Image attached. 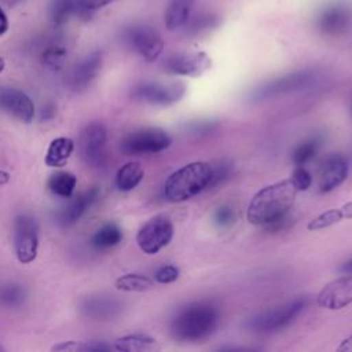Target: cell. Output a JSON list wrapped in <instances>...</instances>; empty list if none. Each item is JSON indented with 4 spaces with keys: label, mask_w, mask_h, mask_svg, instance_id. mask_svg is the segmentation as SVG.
Masks as SVG:
<instances>
[{
    "label": "cell",
    "mask_w": 352,
    "mask_h": 352,
    "mask_svg": "<svg viewBox=\"0 0 352 352\" xmlns=\"http://www.w3.org/2000/svg\"><path fill=\"white\" fill-rule=\"evenodd\" d=\"M297 192L290 179L263 187L253 195L248 206V221L254 226H264L280 217L293 206Z\"/></svg>",
    "instance_id": "obj_1"
},
{
    "label": "cell",
    "mask_w": 352,
    "mask_h": 352,
    "mask_svg": "<svg viewBox=\"0 0 352 352\" xmlns=\"http://www.w3.org/2000/svg\"><path fill=\"white\" fill-rule=\"evenodd\" d=\"M219 323V311L209 302H192L172 319L170 331L179 341H199L210 336Z\"/></svg>",
    "instance_id": "obj_2"
},
{
    "label": "cell",
    "mask_w": 352,
    "mask_h": 352,
    "mask_svg": "<svg viewBox=\"0 0 352 352\" xmlns=\"http://www.w3.org/2000/svg\"><path fill=\"white\" fill-rule=\"evenodd\" d=\"M212 177V166L208 162H190L175 170L165 182L164 194L170 202L190 199L208 188Z\"/></svg>",
    "instance_id": "obj_3"
},
{
    "label": "cell",
    "mask_w": 352,
    "mask_h": 352,
    "mask_svg": "<svg viewBox=\"0 0 352 352\" xmlns=\"http://www.w3.org/2000/svg\"><path fill=\"white\" fill-rule=\"evenodd\" d=\"M308 305L307 298H296L275 309L261 312L246 322V326L254 331H276L290 324Z\"/></svg>",
    "instance_id": "obj_4"
},
{
    "label": "cell",
    "mask_w": 352,
    "mask_h": 352,
    "mask_svg": "<svg viewBox=\"0 0 352 352\" xmlns=\"http://www.w3.org/2000/svg\"><path fill=\"white\" fill-rule=\"evenodd\" d=\"M172 144L170 136L160 128H143L133 131L121 140V151L128 155L155 154Z\"/></svg>",
    "instance_id": "obj_5"
},
{
    "label": "cell",
    "mask_w": 352,
    "mask_h": 352,
    "mask_svg": "<svg viewBox=\"0 0 352 352\" xmlns=\"http://www.w3.org/2000/svg\"><path fill=\"white\" fill-rule=\"evenodd\" d=\"M173 238V223L166 214H155L138 231L136 242L146 254H155Z\"/></svg>",
    "instance_id": "obj_6"
},
{
    "label": "cell",
    "mask_w": 352,
    "mask_h": 352,
    "mask_svg": "<svg viewBox=\"0 0 352 352\" xmlns=\"http://www.w3.org/2000/svg\"><path fill=\"white\" fill-rule=\"evenodd\" d=\"M14 250L19 263L34 261L38 250V228L34 217L19 214L14 223Z\"/></svg>",
    "instance_id": "obj_7"
},
{
    "label": "cell",
    "mask_w": 352,
    "mask_h": 352,
    "mask_svg": "<svg viewBox=\"0 0 352 352\" xmlns=\"http://www.w3.org/2000/svg\"><path fill=\"white\" fill-rule=\"evenodd\" d=\"M124 37L126 43L147 62H154L164 50V41L161 36L150 26L133 25L129 26Z\"/></svg>",
    "instance_id": "obj_8"
},
{
    "label": "cell",
    "mask_w": 352,
    "mask_h": 352,
    "mask_svg": "<svg viewBox=\"0 0 352 352\" xmlns=\"http://www.w3.org/2000/svg\"><path fill=\"white\" fill-rule=\"evenodd\" d=\"M186 94V84L172 82V84H160V82H144L135 88L133 96L138 100L158 104L169 106L179 102Z\"/></svg>",
    "instance_id": "obj_9"
},
{
    "label": "cell",
    "mask_w": 352,
    "mask_h": 352,
    "mask_svg": "<svg viewBox=\"0 0 352 352\" xmlns=\"http://www.w3.org/2000/svg\"><path fill=\"white\" fill-rule=\"evenodd\" d=\"M210 58L205 52H183L168 56L162 69L173 76L198 77L210 67Z\"/></svg>",
    "instance_id": "obj_10"
},
{
    "label": "cell",
    "mask_w": 352,
    "mask_h": 352,
    "mask_svg": "<svg viewBox=\"0 0 352 352\" xmlns=\"http://www.w3.org/2000/svg\"><path fill=\"white\" fill-rule=\"evenodd\" d=\"M314 80V74L311 72H296L283 77H279L276 80H272L260 88H257L252 98L256 100H264V99H271L279 95H285L293 91H298L307 85L311 84Z\"/></svg>",
    "instance_id": "obj_11"
},
{
    "label": "cell",
    "mask_w": 352,
    "mask_h": 352,
    "mask_svg": "<svg viewBox=\"0 0 352 352\" xmlns=\"http://www.w3.org/2000/svg\"><path fill=\"white\" fill-rule=\"evenodd\" d=\"M316 301L327 309H341L352 304V274H345L326 283L318 293Z\"/></svg>",
    "instance_id": "obj_12"
},
{
    "label": "cell",
    "mask_w": 352,
    "mask_h": 352,
    "mask_svg": "<svg viewBox=\"0 0 352 352\" xmlns=\"http://www.w3.org/2000/svg\"><path fill=\"white\" fill-rule=\"evenodd\" d=\"M348 176V164L341 154H329L318 169L320 192H329L342 184Z\"/></svg>",
    "instance_id": "obj_13"
},
{
    "label": "cell",
    "mask_w": 352,
    "mask_h": 352,
    "mask_svg": "<svg viewBox=\"0 0 352 352\" xmlns=\"http://www.w3.org/2000/svg\"><path fill=\"white\" fill-rule=\"evenodd\" d=\"M0 107L25 124L32 122L36 113L30 96L16 88L0 89Z\"/></svg>",
    "instance_id": "obj_14"
},
{
    "label": "cell",
    "mask_w": 352,
    "mask_h": 352,
    "mask_svg": "<svg viewBox=\"0 0 352 352\" xmlns=\"http://www.w3.org/2000/svg\"><path fill=\"white\" fill-rule=\"evenodd\" d=\"M107 142V131L100 122H92L85 126L80 138V146L84 157L89 162L100 161Z\"/></svg>",
    "instance_id": "obj_15"
},
{
    "label": "cell",
    "mask_w": 352,
    "mask_h": 352,
    "mask_svg": "<svg viewBox=\"0 0 352 352\" xmlns=\"http://www.w3.org/2000/svg\"><path fill=\"white\" fill-rule=\"evenodd\" d=\"M121 309V302L111 296H91L81 304L82 314L95 320H111Z\"/></svg>",
    "instance_id": "obj_16"
},
{
    "label": "cell",
    "mask_w": 352,
    "mask_h": 352,
    "mask_svg": "<svg viewBox=\"0 0 352 352\" xmlns=\"http://www.w3.org/2000/svg\"><path fill=\"white\" fill-rule=\"evenodd\" d=\"M99 195H100V190L98 187H92L88 191L74 197L60 212V216H59L60 223L65 227H70L76 224L80 220V217L85 213V210L89 209L96 202Z\"/></svg>",
    "instance_id": "obj_17"
},
{
    "label": "cell",
    "mask_w": 352,
    "mask_h": 352,
    "mask_svg": "<svg viewBox=\"0 0 352 352\" xmlns=\"http://www.w3.org/2000/svg\"><path fill=\"white\" fill-rule=\"evenodd\" d=\"M102 62L103 59L100 52H94L88 55L85 59H82L73 70L72 87L76 91L85 89L91 84V81L98 76L102 67Z\"/></svg>",
    "instance_id": "obj_18"
},
{
    "label": "cell",
    "mask_w": 352,
    "mask_h": 352,
    "mask_svg": "<svg viewBox=\"0 0 352 352\" xmlns=\"http://www.w3.org/2000/svg\"><path fill=\"white\" fill-rule=\"evenodd\" d=\"M195 0H169L165 10V26L168 30H179L184 28L191 18Z\"/></svg>",
    "instance_id": "obj_19"
},
{
    "label": "cell",
    "mask_w": 352,
    "mask_h": 352,
    "mask_svg": "<svg viewBox=\"0 0 352 352\" xmlns=\"http://www.w3.org/2000/svg\"><path fill=\"white\" fill-rule=\"evenodd\" d=\"M349 22V12L342 6L327 7L318 19V25L322 32L327 34H338L345 30Z\"/></svg>",
    "instance_id": "obj_20"
},
{
    "label": "cell",
    "mask_w": 352,
    "mask_h": 352,
    "mask_svg": "<svg viewBox=\"0 0 352 352\" xmlns=\"http://www.w3.org/2000/svg\"><path fill=\"white\" fill-rule=\"evenodd\" d=\"M74 150V142L70 138L60 136L54 139L45 154V165L50 168H60L66 165Z\"/></svg>",
    "instance_id": "obj_21"
},
{
    "label": "cell",
    "mask_w": 352,
    "mask_h": 352,
    "mask_svg": "<svg viewBox=\"0 0 352 352\" xmlns=\"http://www.w3.org/2000/svg\"><path fill=\"white\" fill-rule=\"evenodd\" d=\"M113 348L121 352H153L158 351L160 345L157 344L155 338L146 336V334H126L118 337Z\"/></svg>",
    "instance_id": "obj_22"
},
{
    "label": "cell",
    "mask_w": 352,
    "mask_h": 352,
    "mask_svg": "<svg viewBox=\"0 0 352 352\" xmlns=\"http://www.w3.org/2000/svg\"><path fill=\"white\" fill-rule=\"evenodd\" d=\"M143 176L144 170L139 162H126L116 173V187L122 192L131 191L139 186Z\"/></svg>",
    "instance_id": "obj_23"
},
{
    "label": "cell",
    "mask_w": 352,
    "mask_h": 352,
    "mask_svg": "<svg viewBox=\"0 0 352 352\" xmlns=\"http://www.w3.org/2000/svg\"><path fill=\"white\" fill-rule=\"evenodd\" d=\"M76 184H77V177L73 173L65 172V170L52 173L47 183L52 194L63 198H70L73 195Z\"/></svg>",
    "instance_id": "obj_24"
},
{
    "label": "cell",
    "mask_w": 352,
    "mask_h": 352,
    "mask_svg": "<svg viewBox=\"0 0 352 352\" xmlns=\"http://www.w3.org/2000/svg\"><path fill=\"white\" fill-rule=\"evenodd\" d=\"M121 239H122L121 228L114 223H107L94 234L92 245L98 249H109L118 245Z\"/></svg>",
    "instance_id": "obj_25"
},
{
    "label": "cell",
    "mask_w": 352,
    "mask_h": 352,
    "mask_svg": "<svg viewBox=\"0 0 352 352\" xmlns=\"http://www.w3.org/2000/svg\"><path fill=\"white\" fill-rule=\"evenodd\" d=\"M153 286V279L140 274H125L116 279V287L121 292H147Z\"/></svg>",
    "instance_id": "obj_26"
},
{
    "label": "cell",
    "mask_w": 352,
    "mask_h": 352,
    "mask_svg": "<svg viewBox=\"0 0 352 352\" xmlns=\"http://www.w3.org/2000/svg\"><path fill=\"white\" fill-rule=\"evenodd\" d=\"M77 0H52L50 4V18L55 26H60L77 12Z\"/></svg>",
    "instance_id": "obj_27"
},
{
    "label": "cell",
    "mask_w": 352,
    "mask_h": 352,
    "mask_svg": "<svg viewBox=\"0 0 352 352\" xmlns=\"http://www.w3.org/2000/svg\"><path fill=\"white\" fill-rule=\"evenodd\" d=\"M342 219H345V212L341 208H337V209H329V210H324L323 213L318 214L316 217H314L307 228L309 231H318V230H323V228H327L336 223H340Z\"/></svg>",
    "instance_id": "obj_28"
},
{
    "label": "cell",
    "mask_w": 352,
    "mask_h": 352,
    "mask_svg": "<svg viewBox=\"0 0 352 352\" xmlns=\"http://www.w3.org/2000/svg\"><path fill=\"white\" fill-rule=\"evenodd\" d=\"M56 352H98V351H109L111 346L103 342H81V341H63L51 348Z\"/></svg>",
    "instance_id": "obj_29"
},
{
    "label": "cell",
    "mask_w": 352,
    "mask_h": 352,
    "mask_svg": "<svg viewBox=\"0 0 352 352\" xmlns=\"http://www.w3.org/2000/svg\"><path fill=\"white\" fill-rule=\"evenodd\" d=\"M318 148H319V142L316 139L305 140L294 148V151L292 154V160L296 164V166L297 165L304 166L307 162H309L316 155Z\"/></svg>",
    "instance_id": "obj_30"
},
{
    "label": "cell",
    "mask_w": 352,
    "mask_h": 352,
    "mask_svg": "<svg viewBox=\"0 0 352 352\" xmlns=\"http://www.w3.org/2000/svg\"><path fill=\"white\" fill-rule=\"evenodd\" d=\"M25 300V290L21 285H6L0 289V302L6 307H19Z\"/></svg>",
    "instance_id": "obj_31"
},
{
    "label": "cell",
    "mask_w": 352,
    "mask_h": 352,
    "mask_svg": "<svg viewBox=\"0 0 352 352\" xmlns=\"http://www.w3.org/2000/svg\"><path fill=\"white\" fill-rule=\"evenodd\" d=\"M66 62V50L59 45H54L47 48L43 52V63L47 69L59 72L63 69Z\"/></svg>",
    "instance_id": "obj_32"
},
{
    "label": "cell",
    "mask_w": 352,
    "mask_h": 352,
    "mask_svg": "<svg viewBox=\"0 0 352 352\" xmlns=\"http://www.w3.org/2000/svg\"><path fill=\"white\" fill-rule=\"evenodd\" d=\"M216 25V18L213 15H198L195 16L194 19H188L187 22V33L191 34V36H195V34H199L208 29H212L213 26ZM184 26V28H186Z\"/></svg>",
    "instance_id": "obj_33"
},
{
    "label": "cell",
    "mask_w": 352,
    "mask_h": 352,
    "mask_svg": "<svg viewBox=\"0 0 352 352\" xmlns=\"http://www.w3.org/2000/svg\"><path fill=\"white\" fill-rule=\"evenodd\" d=\"M231 170H232V165L226 160L217 162L214 165V168L212 166V177H210L208 188H214L216 186L223 183L231 175Z\"/></svg>",
    "instance_id": "obj_34"
},
{
    "label": "cell",
    "mask_w": 352,
    "mask_h": 352,
    "mask_svg": "<svg viewBox=\"0 0 352 352\" xmlns=\"http://www.w3.org/2000/svg\"><path fill=\"white\" fill-rule=\"evenodd\" d=\"M292 183L294 184V187L297 188V191H305L311 187L312 184V176L311 173L301 165H297L294 168V170L292 172V177H290Z\"/></svg>",
    "instance_id": "obj_35"
},
{
    "label": "cell",
    "mask_w": 352,
    "mask_h": 352,
    "mask_svg": "<svg viewBox=\"0 0 352 352\" xmlns=\"http://www.w3.org/2000/svg\"><path fill=\"white\" fill-rule=\"evenodd\" d=\"M213 220L219 227L227 228L231 227L235 221H236V213L231 206H220L216 209L214 214H213Z\"/></svg>",
    "instance_id": "obj_36"
},
{
    "label": "cell",
    "mask_w": 352,
    "mask_h": 352,
    "mask_svg": "<svg viewBox=\"0 0 352 352\" xmlns=\"http://www.w3.org/2000/svg\"><path fill=\"white\" fill-rule=\"evenodd\" d=\"M179 270L175 265H164L154 272V279L158 283H172L179 278Z\"/></svg>",
    "instance_id": "obj_37"
},
{
    "label": "cell",
    "mask_w": 352,
    "mask_h": 352,
    "mask_svg": "<svg viewBox=\"0 0 352 352\" xmlns=\"http://www.w3.org/2000/svg\"><path fill=\"white\" fill-rule=\"evenodd\" d=\"M111 1H114V0H77V4H78L77 12L88 14V12H92L95 10H99V8L110 4Z\"/></svg>",
    "instance_id": "obj_38"
},
{
    "label": "cell",
    "mask_w": 352,
    "mask_h": 352,
    "mask_svg": "<svg viewBox=\"0 0 352 352\" xmlns=\"http://www.w3.org/2000/svg\"><path fill=\"white\" fill-rule=\"evenodd\" d=\"M289 224H290V219L287 217V213H285V214H282L280 217H278V219H275V220H272V221L264 224V227H265L267 231L276 232V231H280V230L287 228Z\"/></svg>",
    "instance_id": "obj_39"
},
{
    "label": "cell",
    "mask_w": 352,
    "mask_h": 352,
    "mask_svg": "<svg viewBox=\"0 0 352 352\" xmlns=\"http://www.w3.org/2000/svg\"><path fill=\"white\" fill-rule=\"evenodd\" d=\"M337 352H352V334L337 346Z\"/></svg>",
    "instance_id": "obj_40"
},
{
    "label": "cell",
    "mask_w": 352,
    "mask_h": 352,
    "mask_svg": "<svg viewBox=\"0 0 352 352\" xmlns=\"http://www.w3.org/2000/svg\"><path fill=\"white\" fill-rule=\"evenodd\" d=\"M8 30V19L4 10L0 7V36H3Z\"/></svg>",
    "instance_id": "obj_41"
},
{
    "label": "cell",
    "mask_w": 352,
    "mask_h": 352,
    "mask_svg": "<svg viewBox=\"0 0 352 352\" xmlns=\"http://www.w3.org/2000/svg\"><path fill=\"white\" fill-rule=\"evenodd\" d=\"M340 271H341L342 274H352V258L348 260V261H345V263L340 267Z\"/></svg>",
    "instance_id": "obj_42"
},
{
    "label": "cell",
    "mask_w": 352,
    "mask_h": 352,
    "mask_svg": "<svg viewBox=\"0 0 352 352\" xmlns=\"http://www.w3.org/2000/svg\"><path fill=\"white\" fill-rule=\"evenodd\" d=\"M10 179H11L10 173L6 172V170H3V169H0V186L7 184V183L10 182Z\"/></svg>",
    "instance_id": "obj_43"
},
{
    "label": "cell",
    "mask_w": 352,
    "mask_h": 352,
    "mask_svg": "<svg viewBox=\"0 0 352 352\" xmlns=\"http://www.w3.org/2000/svg\"><path fill=\"white\" fill-rule=\"evenodd\" d=\"M342 209L345 212V219H352V201L342 205Z\"/></svg>",
    "instance_id": "obj_44"
},
{
    "label": "cell",
    "mask_w": 352,
    "mask_h": 352,
    "mask_svg": "<svg viewBox=\"0 0 352 352\" xmlns=\"http://www.w3.org/2000/svg\"><path fill=\"white\" fill-rule=\"evenodd\" d=\"M4 67H6V62H4V59L0 56V73L4 70Z\"/></svg>",
    "instance_id": "obj_45"
},
{
    "label": "cell",
    "mask_w": 352,
    "mask_h": 352,
    "mask_svg": "<svg viewBox=\"0 0 352 352\" xmlns=\"http://www.w3.org/2000/svg\"><path fill=\"white\" fill-rule=\"evenodd\" d=\"M0 351H4V348H3V346H1V345H0Z\"/></svg>",
    "instance_id": "obj_46"
}]
</instances>
